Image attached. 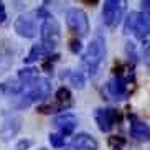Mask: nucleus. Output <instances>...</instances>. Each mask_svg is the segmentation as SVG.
Masks as SVG:
<instances>
[{
    "instance_id": "nucleus-10",
    "label": "nucleus",
    "mask_w": 150,
    "mask_h": 150,
    "mask_svg": "<svg viewBox=\"0 0 150 150\" xmlns=\"http://www.w3.org/2000/svg\"><path fill=\"white\" fill-rule=\"evenodd\" d=\"M22 124H23V119L20 115H12V117H8L4 122L2 129H0V139L4 142H8L12 139H15L17 134L20 132V129H22Z\"/></svg>"
},
{
    "instance_id": "nucleus-21",
    "label": "nucleus",
    "mask_w": 150,
    "mask_h": 150,
    "mask_svg": "<svg viewBox=\"0 0 150 150\" xmlns=\"http://www.w3.org/2000/svg\"><path fill=\"white\" fill-rule=\"evenodd\" d=\"M109 147H110V150H124V147H125V139L120 135L109 137Z\"/></svg>"
},
{
    "instance_id": "nucleus-3",
    "label": "nucleus",
    "mask_w": 150,
    "mask_h": 150,
    "mask_svg": "<svg viewBox=\"0 0 150 150\" xmlns=\"http://www.w3.org/2000/svg\"><path fill=\"white\" fill-rule=\"evenodd\" d=\"M127 8V0H104L102 20L107 27H115L122 22V17Z\"/></svg>"
},
{
    "instance_id": "nucleus-30",
    "label": "nucleus",
    "mask_w": 150,
    "mask_h": 150,
    "mask_svg": "<svg viewBox=\"0 0 150 150\" xmlns=\"http://www.w3.org/2000/svg\"><path fill=\"white\" fill-rule=\"evenodd\" d=\"M40 150H46V149H40Z\"/></svg>"
},
{
    "instance_id": "nucleus-11",
    "label": "nucleus",
    "mask_w": 150,
    "mask_h": 150,
    "mask_svg": "<svg viewBox=\"0 0 150 150\" xmlns=\"http://www.w3.org/2000/svg\"><path fill=\"white\" fill-rule=\"evenodd\" d=\"M107 89L114 99H125L129 96V79H125L124 76L114 78L107 84Z\"/></svg>"
},
{
    "instance_id": "nucleus-28",
    "label": "nucleus",
    "mask_w": 150,
    "mask_h": 150,
    "mask_svg": "<svg viewBox=\"0 0 150 150\" xmlns=\"http://www.w3.org/2000/svg\"><path fill=\"white\" fill-rule=\"evenodd\" d=\"M84 2H86V4H89V5H96L99 0H84Z\"/></svg>"
},
{
    "instance_id": "nucleus-18",
    "label": "nucleus",
    "mask_w": 150,
    "mask_h": 150,
    "mask_svg": "<svg viewBox=\"0 0 150 150\" xmlns=\"http://www.w3.org/2000/svg\"><path fill=\"white\" fill-rule=\"evenodd\" d=\"M69 79H71V84L76 89H83L84 84H86V74H84L83 71H74V73L69 74Z\"/></svg>"
},
{
    "instance_id": "nucleus-8",
    "label": "nucleus",
    "mask_w": 150,
    "mask_h": 150,
    "mask_svg": "<svg viewBox=\"0 0 150 150\" xmlns=\"http://www.w3.org/2000/svg\"><path fill=\"white\" fill-rule=\"evenodd\" d=\"M13 28L20 36L23 38H35L36 33H38V28H36V22L31 13H23L15 20Z\"/></svg>"
},
{
    "instance_id": "nucleus-9",
    "label": "nucleus",
    "mask_w": 150,
    "mask_h": 150,
    "mask_svg": "<svg viewBox=\"0 0 150 150\" xmlns=\"http://www.w3.org/2000/svg\"><path fill=\"white\" fill-rule=\"evenodd\" d=\"M54 125L59 129V134L63 137H68L74 132L76 125H78V117L73 112H63V114L54 117Z\"/></svg>"
},
{
    "instance_id": "nucleus-6",
    "label": "nucleus",
    "mask_w": 150,
    "mask_h": 150,
    "mask_svg": "<svg viewBox=\"0 0 150 150\" xmlns=\"http://www.w3.org/2000/svg\"><path fill=\"white\" fill-rule=\"evenodd\" d=\"M94 119L97 122V127L101 132H110L114 129L115 122L120 120V115L115 109L110 107H104V109H96L94 112Z\"/></svg>"
},
{
    "instance_id": "nucleus-14",
    "label": "nucleus",
    "mask_w": 150,
    "mask_h": 150,
    "mask_svg": "<svg viewBox=\"0 0 150 150\" xmlns=\"http://www.w3.org/2000/svg\"><path fill=\"white\" fill-rule=\"evenodd\" d=\"M137 40H147L149 36V15H144L139 12V17H137V22H135V27H134V33Z\"/></svg>"
},
{
    "instance_id": "nucleus-19",
    "label": "nucleus",
    "mask_w": 150,
    "mask_h": 150,
    "mask_svg": "<svg viewBox=\"0 0 150 150\" xmlns=\"http://www.w3.org/2000/svg\"><path fill=\"white\" fill-rule=\"evenodd\" d=\"M54 97H56V101L59 102V104H64V102H71V91L69 88H66V86H61V88H58L56 94H54Z\"/></svg>"
},
{
    "instance_id": "nucleus-13",
    "label": "nucleus",
    "mask_w": 150,
    "mask_h": 150,
    "mask_svg": "<svg viewBox=\"0 0 150 150\" xmlns=\"http://www.w3.org/2000/svg\"><path fill=\"white\" fill-rule=\"evenodd\" d=\"M149 125L134 117V120L130 122V137L135 140H149Z\"/></svg>"
},
{
    "instance_id": "nucleus-29",
    "label": "nucleus",
    "mask_w": 150,
    "mask_h": 150,
    "mask_svg": "<svg viewBox=\"0 0 150 150\" xmlns=\"http://www.w3.org/2000/svg\"><path fill=\"white\" fill-rule=\"evenodd\" d=\"M68 150H79V149H76V147H73V145H71V147H69V149H68Z\"/></svg>"
},
{
    "instance_id": "nucleus-24",
    "label": "nucleus",
    "mask_w": 150,
    "mask_h": 150,
    "mask_svg": "<svg viewBox=\"0 0 150 150\" xmlns=\"http://www.w3.org/2000/svg\"><path fill=\"white\" fill-rule=\"evenodd\" d=\"M31 145H33V140H30V139H23V140H20L17 144V150H28Z\"/></svg>"
},
{
    "instance_id": "nucleus-16",
    "label": "nucleus",
    "mask_w": 150,
    "mask_h": 150,
    "mask_svg": "<svg viewBox=\"0 0 150 150\" xmlns=\"http://www.w3.org/2000/svg\"><path fill=\"white\" fill-rule=\"evenodd\" d=\"M45 54V50H43V46L41 45H33L31 46V50H30V53L27 54V58H25V63H28V64H31V63H35V61H38L41 56Z\"/></svg>"
},
{
    "instance_id": "nucleus-7",
    "label": "nucleus",
    "mask_w": 150,
    "mask_h": 150,
    "mask_svg": "<svg viewBox=\"0 0 150 150\" xmlns=\"http://www.w3.org/2000/svg\"><path fill=\"white\" fill-rule=\"evenodd\" d=\"M15 63V46L10 38L0 40V76L5 74Z\"/></svg>"
},
{
    "instance_id": "nucleus-23",
    "label": "nucleus",
    "mask_w": 150,
    "mask_h": 150,
    "mask_svg": "<svg viewBox=\"0 0 150 150\" xmlns=\"http://www.w3.org/2000/svg\"><path fill=\"white\" fill-rule=\"evenodd\" d=\"M81 50H83V43H81V40L79 38H73V40L69 41V51L71 53H74V54H78V53H81Z\"/></svg>"
},
{
    "instance_id": "nucleus-31",
    "label": "nucleus",
    "mask_w": 150,
    "mask_h": 150,
    "mask_svg": "<svg viewBox=\"0 0 150 150\" xmlns=\"http://www.w3.org/2000/svg\"><path fill=\"white\" fill-rule=\"evenodd\" d=\"M0 5H2V0H0Z\"/></svg>"
},
{
    "instance_id": "nucleus-17",
    "label": "nucleus",
    "mask_w": 150,
    "mask_h": 150,
    "mask_svg": "<svg viewBox=\"0 0 150 150\" xmlns=\"http://www.w3.org/2000/svg\"><path fill=\"white\" fill-rule=\"evenodd\" d=\"M137 17H139V12H130V15L125 17V20H124V33H125V35H132L134 33V27H135Z\"/></svg>"
},
{
    "instance_id": "nucleus-26",
    "label": "nucleus",
    "mask_w": 150,
    "mask_h": 150,
    "mask_svg": "<svg viewBox=\"0 0 150 150\" xmlns=\"http://www.w3.org/2000/svg\"><path fill=\"white\" fill-rule=\"evenodd\" d=\"M5 18H7L5 8H4V5H0V23H4V22H5Z\"/></svg>"
},
{
    "instance_id": "nucleus-27",
    "label": "nucleus",
    "mask_w": 150,
    "mask_h": 150,
    "mask_svg": "<svg viewBox=\"0 0 150 150\" xmlns=\"http://www.w3.org/2000/svg\"><path fill=\"white\" fill-rule=\"evenodd\" d=\"M43 69L46 71V73H51V69H53V64H50V63H45V64H43Z\"/></svg>"
},
{
    "instance_id": "nucleus-22",
    "label": "nucleus",
    "mask_w": 150,
    "mask_h": 150,
    "mask_svg": "<svg viewBox=\"0 0 150 150\" xmlns=\"http://www.w3.org/2000/svg\"><path fill=\"white\" fill-rule=\"evenodd\" d=\"M48 140H50V144H51V147H54V149H63V147H64V137L58 132L50 134Z\"/></svg>"
},
{
    "instance_id": "nucleus-1",
    "label": "nucleus",
    "mask_w": 150,
    "mask_h": 150,
    "mask_svg": "<svg viewBox=\"0 0 150 150\" xmlns=\"http://www.w3.org/2000/svg\"><path fill=\"white\" fill-rule=\"evenodd\" d=\"M106 40L102 35H96L91 40V43L88 45V50L83 56V68L86 76H94L97 73V69L101 68L102 61L106 59Z\"/></svg>"
},
{
    "instance_id": "nucleus-25",
    "label": "nucleus",
    "mask_w": 150,
    "mask_h": 150,
    "mask_svg": "<svg viewBox=\"0 0 150 150\" xmlns=\"http://www.w3.org/2000/svg\"><path fill=\"white\" fill-rule=\"evenodd\" d=\"M38 112H40V114H50V112H54V106H38Z\"/></svg>"
},
{
    "instance_id": "nucleus-32",
    "label": "nucleus",
    "mask_w": 150,
    "mask_h": 150,
    "mask_svg": "<svg viewBox=\"0 0 150 150\" xmlns=\"http://www.w3.org/2000/svg\"><path fill=\"white\" fill-rule=\"evenodd\" d=\"M0 88H2V86H0Z\"/></svg>"
},
{
    "instance_id": "nucleus-12",
    "label": "nucleus",
    "mask_w": 150,
    "mask_h": 150,
    "mask_svg": "<svg viewBox=\"0 0 150 150\" xmlns=\"http://www.w3.org/2000/svg\"><path fill=\"white\" fill-rule=\"evenodd\" d=\"M71 145L79 150H97V140L89 134H76L71 140Z\"/></svg>"
},
{
    "instance_id": "nucleus-20",
    "label": "nucleus",
    "mask_w": 150,
    "mask_h": 150,
    "mask_svg": "<svg viewBox=\"0 0 150 150\" xmlns=\"http://www.w3.org/2000/svg\"><path fill=\"white\" fill-rule=\"evenodd\" d=\"M4 89H5L7 94H18V93H22L23 86L20 84V81L12 79V81H7V83L4 84Z\"/></svg>"
},
{
    "instance_id": "nucleus-4",
    "label": "nucleus",
    "mask_w": 150,
    "mask_h": 150,
    "mask_svg": "<svg viewBox=\"0 0 150 150\" xmlns=\"http://www.w3.org/2000/svg\"><path fill=\"white\" fill-rule=\"evenodd\" d=\"M50 91H51L50 81L46 79V78H36V79L31 83V89L23 96V99H22V102L18 104V107H28V106H31L33 102L43 101L45 97H48Z\"/></svg>"
},
{
    "instance_id": "nucleus-5",
    "label": "nucleus",
    "mask_w": 150,
    "mask_h": 150,
    "mask_svg": "<svg viewBox=\"0 0 150 150\" xmlns=\"http://www.w3.org/2000/svg\"><path fill=\"white\" fill-rule=\"evenodd\" d=\"M66 23L76 35L86 36L89 33V18L88 13L81 8H69L66 12Z\"/></svg>"
},
{
    "instance_id": "nucleus-2",
    "label": "nucleus",
    "mask_w": 150,
    "mask_h": 150,
    "mask_svg": "<svg viewBox=\"0 0 150 150\" xmlns=\"http://www.w3.org/2000/svg\"><path fill=\"white\" fill-rule=\"evenodd\" d=\"M40 35H41V46L45 53H51L58 48L59 40H61V25L53 15L45 18V22L40 27Z\"/></svg>"
},
{
    "instance_id": "nucleus-15",
    "label": "nucleus",
    "mask_w": 150,
    "mask_h": 150,
    "mask_svg": "<svg viewBox=\"0 0 150 150\" xmlns=\"http://www.w3.org/2000/svg\"><path fill=\"white\" fill-rule=\"evenodd\" d=\"M36 78H38V69L36 68H22L18 71V81H20L22 86H30Z\"/></svg>"
}]
</instances>
